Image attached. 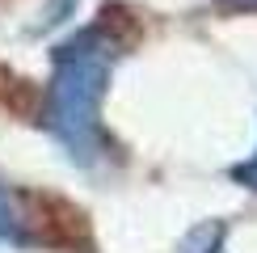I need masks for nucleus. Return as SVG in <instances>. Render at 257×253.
Returning a JSON list of instances; mask_svg holds the SVG:
<instances>
[{
    "label": "nucleus",
    "instance_id": "f257e3e1",
    "mask_svg": "<svg viewBox=\"0 0 257 253\" xmlns=\"http://www.w3.org/2000/svg\"><path fill=\"white\" fill-rule=\"evenodd\" d=\"M135 21L126 17L122 5H105L101 17L89 26L72 30L63 42L51 47V80H47V101H42V126L59 144L76 169L93 173L118 161V148L101 126V101L110 89L114 63L131 47Z\"/></svg>",
    "mask_w": 257,
    "mask_h": 253
},
{
    "label": "nucleus",
    "instance_id": "f03ea898",
    "mask_svg": "<svg viewBox=\"0 0 257 253\" xmlns=\"http://www.w3.org/2000/svg\"><path fill=\"white\" fill-rule=\"evenodd\" d=\"M30 198H21L17 190H9V182H0V245H13V249H26L34 245V232H30V211H26Z\"/></svg>",
    "mask_w": 257,
    "mask_h": 253
},
{
    "label": "nucleus",
    "instance_id": "7ed1b4c3",
    "mask_svg": "<svg viewBox=\"0 0 257 253\" xmlns=\"http://www.w3.org/2000/svg\"><path fill=\"white\" fill-rule=\"evenodd\" d=\"M42 101H47V93H38L30 80H21L17 72L0 68V110L9 114H38L42 118Z\"/></svg>",
    "mask_w": 257,
    "mask_h": 253
},
{
    "label": "nucleus",
    "instance_id": "20e7f679",
    "mask_svg": "<svg viewBox=\"0 0 257 253\" xmlns=\"http://www.w3.org/2000/svg\"><path fill=\"white\" fill-rule=\"evenodd\" d=\"M223 249V224H202L181 240V253H219Z\"/></svg>",
    "mask_w": 257,
    "mask_h": 253
},
{
    "label": "nucleus",
    "instance_id": "39448f33",
    "mask_svg": "<svg viewBox=\"0 0 257 253\" xmlns=\"http://www.w3.org/2000/svg\"><path fill=\"white\" fill-rule=\"evenodd\" d=\"M228 177H232L236 186H244V190H253V194H257V152L249 156V161L232 165V169H228Z\"/></svg>",
    "mask_w": 257,
    "mask_h": 253
},
{
    "label": "nucleus",
    "instance_id": "423d86ee",
    "mask_svg": "<svg viewBox=\"0 0 257 253\" xmlns=\"http://www.w3.org/2000/svg\"><path fill=\"white\" fill-rule=\"evenodd\" d=\"M223 9H236V13H257V0H219Z\"/></svg>",
    "mask_w": 257,
    "mask_h": 253
}]
</instances>
